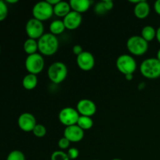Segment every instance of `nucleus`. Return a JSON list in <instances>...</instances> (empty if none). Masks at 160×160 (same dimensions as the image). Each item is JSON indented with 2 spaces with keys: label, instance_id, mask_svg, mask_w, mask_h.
I'll use <instances>...</instances> for the list:
<instances>
[{
  "label": "nucleus",
  "instance_id": "nucleus-5",
  "mask_svg": "<svg viewBox=\"0 0 160 160\" xmlns=\"http://www.w3.org/2000/svg\"><path fill=\"white\" fill-rule=\"evenodd\" d=\"M117 68L124 76L133 74L137 69V62L131 55L123 54L118 56L116 61Z\"/></svg>",
  "mask_w": 160,
  "mask_h": 160
},
{
  "label": "nucleus",
  "instance_id": "nucleus-35",
  "mask_svg": "<svg viewBox=\"0 0 160 160\" xmlns=\"http://www.w3.org/2000/svg\"><path fill=\"white\" fill-rule=\"evenodd\" d=\"M6 3H9V4H14V3L18 2V0H6Z\"/></svg>",
  "mask_w": 160,
  "mask_h": 160
},
{
  "label": "nucleus",
  "instance_id": "nucleus-21",
  "mask_svg": "<svg viewBox=\"0 0 160 160\" xmlns=\"http://www.w3.org/2000/svg\"><path fill=\"white\" fill-rule=\"evenodd\" d=\"M23 50L28 54V56L37 53L38 51V40L32 38H28L23 43Z\"/></svg>",
  "mask_w": 160,
  "mask_h": 160
},
{
  "label": "nucleus",
  "instance_id": "nucleus-23",
  "mask_svg": "<svg viewBox=\"0 0 160 160\" xmlns=\"http://www.w3.org/2000/svg\"><path fill=\"white\" fill-rule=\"evenodd\" d=\"M77 125L80 127L83 131H88V130H90L93 127L94 122L92 117L80 116Z\"/></svg>",
  "mask_w": 160,
  "mask_h": 160
},
{
  "label": "nucleus",
  "instance_id": "nucleus-17",
  "mask_svg": "<svg viewBox=\"0 0 160 160\" xmlns=\"http://www.w3.org/2000/svg\"><path fill=\"white\" fill-rule=\"evenodd\" d=\"M72 11L70 5L68 2L59 1L55 6H53V12L56 17L64 18Z\"/></svg>",
  "mask_w": 160,
  "mask_h": 160
},
{
  "label": "nucleus",
  "instance_id": "nucleus-14",
  "mask_svg": "<svg viewBox=\"0 0 160 160\" xmlns=\"http://www.w3.org/2000/svg\"><path fill=\"white\" fill-rule=\"evenodd\" d=\"M66 29L73 31L81 26L82 23V16L78 12L71 11L67 16L62 19Z\"/></svg>",
  "mask_w": 160,
  "mask_h": 160
},
{
  "label": "nucleus",
  "instance_id": "nucleus-36",
  "mask_svg": "<svg viewBox=\"0 0 160 160\" xmlns=\"http://www.w3.org/2000/svg\"><path fill=\"white\" fill-rule=\"evenodd\" d=\"M156 59H157L159 61H160V48L159 50H158V52H157V55H156Z\"/></svg>",
  "mask_w": 160,
  "mask_h": 160
},
{
  "label": "nucleus",
  "instance_id": "nucleus-4",
  "mask_svg": "<svg viewBox=\"0 0 160 160\" xmlns=\"http://www.w3.org/2000/svg\"><path fill=\"white\" fill-rule=\"evenodd\" d=\"M127 48L131 56H143L148 49V42L141 35H133L128 39Z\"/></svg>",
  "mask_w": 160,
  "mask_h": 160
},
{
  "label": "nucleus",
  "instance_id": "nucleus-2",
  "mask_svg": "<svg viewBox=\"0 0 160 160\" xmlns=\"http://www.w3.org/2000/svg\"><path fill=\"white\" fill-rule=\"evenodd\" d=\"M48 78L53 84H59L65 81L68 74V69L62 62H54L49 66L47 70Z\"/></svg>",
  "mask_w": 160,
  "mask_h": 160
},
{
  "label": "nucleus",
  "instance_id": "nucleus-10",
  "mask_svg": "<svg viewBox=\"0 0 160 160\" xmlns=\"http://www.w3.org/2000/svg\"><path fill=\"white\" fill-rule=\"evenodd\" d=\"M19 128L24 132H32L34 127L37 125L36 119L33 114L30 112H23L17 120Z\"/></svg>",
  "mask_w": 160,
  "mask_h": 160
},
{
  "label": "nucleus",
  "instance_id": "nucleus-19",
  "mask_svg": "<svg viewBox=\"0 0 160 160\" xmlns=\"http://www.w3.org/2000/svg\"><path fill=\"white\" fill-rule=\"evenodd\" d=\"M113 8V2L110 0H104L97 3L95 6V12L97 15H104Z\"/></svg>",
  "mask_w": 160,
  "mask_h": 160
},
{
  "label": "nucleus",
  "instance_id": "nucleus-27",
  "mask_svg": "<svg viewBox=\"0 0 160 160\" xmlns=\"http://www.w3.org/2000/svg\"><path fill=\"white\" fill-rule=\"evenodd\" d=\"M8 9L7 4L5 1L0 0V22L3 21L8 16Z\"/></svg>",
  "mask_w": 160,
  "mask_h": 160
},
{
  "label": "nucleus",
  "instance_id": "nucleus-3",
  "mask_svg": "<svg viewBox=\"0 0 160 160\" xmlns=\"http://www.w3.org/2000/svg\"><path fill=\"white\" fill-rule=\"evenodd\" d=\"M141 73L147 79H156L160 78V61L156 58L145 59L140 65Z\"/></svg>",
  "mask_w": 160,
  "mask_h": 160
},
{
  "label": "nucleus",
  "instance_id": "nucleus-6",
  "mask_svg": "<svg viewBox=\"0 0 160 160\" xmlns=\"http://www.w3.org/2000/svg\"><path fill=\"white\" fill-rule=\"evenodd\" d=\"M24 65L28 73L38 75L45 67V59L42 55L37 52L27 56Z\"/></svg>",
  "mask_w": 160,
  "mask_h": 160
},
{
  "label": "nucleus",
  "instance_id": "nucleus-34",
  "mask_svg": "<svg viewBox=\"0 0 160 160\" xmlns=\"http://www.w3.org/2000/svg\"><path fill=\"white\" fill-rule=\"evenodd\" d=\"M133 78H134V77H133V74H129V75H126V76H125V79H126L127 81H132Z\"/></svg>",
  "mask_w": 160,
  "mask_h": 160
},
{
  "label": "nucleus",
  "instance_id": "nucleus-28",
  "mask_svg": "<svg viewBox=\"0 0 160 160\" xmlns=\"http://www.w3.org/2000/svg\"><path fill=\"white\" fill-rule=\"evenodd\" d=\"M70 142L68 139H67L64 137L61 138L59 140V142H58V146H59V148H60L61 150L69 149V148H70Z\"/></svg>",
  "mask_w": 160,
  "mask_h": 160
},
{
  "label": "nucleus",
  "instance_id": "nucleus-16",
  "mask_svg": "<svg viewBox=\"0 0 160 160\" xmlns=\"http://www.w3.org/2000/svg\"><path fill=\"white\" fill-rule=\"evenodd\" d=\"M72 11L81 14L87 12L91 7L92 2L89 0H70L69 2Z\"/></svg>",
  "mask_w": 160,
  "mask_h": 160
},
{
  "label": "nucleus",
  "instance_id": "nucleus-7",
  "mask_svg": "<svg viewBox=\"0 0 160 160\" xmlns=\"http://www.w3.org/2000/svg\"><path fill=\"white\" fill-rule=\"evenodd\" d=\"M53 14V6H52L47 1L38 2L33 6V18L38 20L42 22L46 21L52 17Z\"/></svg>",
  "mask_w": 160,
  "mask_h": 160
},
{
  "label": "nucleus",
  "instance_id": "nucleus-33",
  "mask_svg": "<svg viewBox=\"0 0 160 160\" xmlns=\"http://www.w3.org/2000/svg\"><path fill=\"white\" fill-rule=\"evenodd\" d=\"M156 38L157 39L158 42L160 44V27L156 30Z\"/></svg>",
  "mask_w": 160,
  "mask_h": 160
},
{
  "label": "nucleus",
  "instance_id": "nucleus-31",
  "mask_svg": "<svg viewBox=\"0 0 160 160\" xmlns=\"http://www.w3.org/2000/svg\"><path fill=\"white\" fill-rule=\"evenodd\" d=\"M154 9L156 13L160 16V0H157L154 3Z\"/></svg>",
  "mask_w": 160,
  "mask_h": 160
},
{
  "label": "nucleus",
  "instance_id": "nucleus-30",
  "mask_svg": "<svg viewBox=\"0 0 160 160\" xmlns=\"http://www.w3.org/2000/svg\"><path fill=\"white\" fill-rule=\"evenodd\" d=\"M83 48L80 45H73V53L74 55H76L77 56H79L80 54H81V53L83 52Z\"/></svg>",
  "mask_w": 160,
  "mask_h": 160
},
{
  "label": "nucleus",
  "instance_id": "nucleus-22",
  "mask_svg": "<svg viewBox=\"0 0 160 160\" xmlns=\"http://www.w3.org/2000/svg\"><path fill=\"white\" fill-rule=\"evenodd\" d=\"M141 36L147 42H150L154 40L156 37V30L152 26L147 25L142 29Z\"/></svg>",
  "mask_w": 160,
  "mask_h": 160
},
{
  "label": "nucleus",
  "instance_id": "nucleus-8",
  "mask_svg": "<svg viewBox=\"0 0 160 160\" xmlns=\"http://www.w3.org/2000/svg\"><path fill=\"white\" fill-rule=\"evenodd\" d=\"M80 117V114L78 113V110L73 107H65L60 110L59 112V122L62 125L67 127L76 125Z\"/></svg>",
  "mask_w": 160,
  "mask_h": 160
},
{
  "label": "nucleus",
  "instance_id": "nucleus-25",
  "mask_svg": "<svg viewBox=\"0 0 160 160\" xmlns=\"http://www.w3.org/2000/svg\"><path fill=\"white\" fill-rule=\"evenodd\" d=\"M32 132L36 138H41L45 137V134H46L47 131L46 128H45V127L44 126V125L40 124V123H37V125L34 127Z\"/></svg>",
  "mask_w": 160,
  "mask_h": 160
},
{
  "label": "nucleus",
  "instance_id": "nucleus-26",
  "mask_svg": "<svg viewBox=\"0 0 160 160\" xmlns=\"http://www.w3.org/2000/svg\"><path fill=\"white\" fill-rule=\"evenodd\" d=\"M51 160H70L69 159L67 153L62 150H58L52 153Z\"/></svg>",
  "mask_w": 160,
  "mask_h": 160
},
{
  "label": "nucleus",
  "instance_id": "nucleus-9",
  "mask_svg": "<svg viewBox=\"0 0 160 160\" xmlns=\"http://www.w3.org/2000/svg\"><path fill=\"white\" fill-rule=\"evenodd\" d=\"M25 31H26L27 35L28 36V38L38 40L45 34L43 22L36 20L34 18L30 19L26 23Z\"/></svg>",
  "mask_w": 160,
  "mask_h": 160
},
{
  "label": "nucleus",
  "instance_id": "nucleus-13",
  "mask_svg": "<svg viewBox=\"0 0 160 160\" xmlns=\"http://www.w3.org/2000/svg\"><path fill=\"white\" fill-rule=\"evenodd\" d=\"M63 137L68 139L69 141L73 143L79 142L84 138V131H83L78 125H72V126L67 127L64 130Z\"/></svg>",
  "mask_w": 160,
  "mask_h": 160
},
{
  "label": "nucleus",
  "instance_id": "nucleus-12",
  "mask_svg": "<svg viewBox=\"0 0 160 160\" xmlns=\"http://www.w3.org/2000/svg\"><path fill=\"white\" fill-rule=\"evenodd\" d=\"M76 60L78 67L83 71H90L95 67V57L89 52L84 51L81 54L77 56Z\"/></svg>",
  "mask_w": 160,
  "mask_h": 160
},
{
  "label": "nucleus",
  "instance_id": "nucleus-37",
  "mask_svg": "<svg viewBox=\"0 0 160 160\" xmlns=\"http://www.w3.org/2000/svg\"><path fill=\"white\" fill-rule=\"evenodd\" d=\"M111 160H122V159H112Z\"/></svg>",
  "mask_w": 160,
  "mask_h": 160
},
{
  "label": "nucleus",
  "instance_id": "nucleus-18",
  "mask_svg": "<svg viewBox=\"0 0 160 160\" xmlns=\"http://www.w3.org/2000/svg\"><path fill=\"white\" fill-rule=\"evenodd\" d=\"M38 79L37 75L28 73L23 78L22 85H23V88L26 90L31 91L35 88L36 86L38 85Z\"/></svg>",
  "mask_w": 160,
  "mask_h": 160
},
{
  "label": "nucleus",
  "instance_id": "nucleus-29",
  "mask_svg": "<svg viewBox=\"0 0 160 160\" xmlns=\"http://www.w3.org/2000/svg\"><path fill=\"white\" fill-rule=\"evenodd\" d=\"M67 156L70 160H73L78 159L79 156V150L77 148H70L67 150Z\"/></svg>",
  "mask_w": 160,
  "mask_h": 160
},
{
  "label": "nucleus",
  "instance_id": "nucleus-32",
  "mask_svg": "<svg viewBox=\"0 0 160 160\" xmlns=\"http://www.w3.org/2000/svg\"><path fill=\"white\" fill-rule=\"evenodd\" d=\"M46 1L48 2L52 6H55L59 1H60V0H46Z\"/></svg>",
  "mask_w": 160,
  "mask_h": 160
},
{
  "label": "nucleus",
  "instance_id": "nucleus-15",
  "mask_svg": "<svg viewBox=\"0 0 160 160\" xmlns=\"http://www.w3.org/2000/svg\"><path fill=\"white\" fill-rule=\"evenodd\" d=\"M150 13V6L146 1H141L134 5V14L138 19L144 20L147 18Z\"/></svg>",
  "mask_w": 160,
  "mask_h": 160
},
{
  "label": "nucleus",
  "instance_id": "nucleus-1",
  "mask_svg": "<svg viewBox=\"0 0 160 160\" xmlns=\"http://www.w3.org/2000/svg\"><path fill=\"white\" fill-rule=\"evenodd\" d=\"M38 52L41 55L45 56H53L59 49V43L56 36L51 33L44 34L38 40Z\"/></svg>",
  "mask_w": 160,
  "mask_h": 160
},
{
  "label": "nucleus",
  "instance_id": "nucleus-24",
  "mask_svg": "<svg viewBox=\"0 0 160 160\" xmlns=\"http://www.w3.org/2000/svg\"><path fill=\"white\" fill-rule=\"evenodd\" d=\"M6 160H26L25 155L20 150H12L8 154Z\"/></svg>",
  "mask_w": 160,
  "mask_h": 160
},
{
  "label": "nucleus",
  "instance_id": "nucleus-39",
  "mask_svg": "<svg viewBox=\"0 0 160 160\" xmlns=\"http://www.w3.org/2000/svg\"><path fill=\"white\" fill-rule=\"evenodd\" d=\"M93 160H98V159H93Z\"/></svg>",
  "mask_w": 160,
  "mask_h": 160
},
{
  "label": "nucleus",
  "instance_id": "nucleus-38",
  "mask_svg": "<svg viewBox=\"0 0 160 160\" xmlns=\"http://www.w3.org/2000/svg\"><path fill=\"white\" fill-rule=\"evenodd\" d=\"M0 52H1V47H0Z\"/></svg>",
  "mask_w": 160,
  "mask_h": 160
},
{
  "label": "nucleus",
  "instance_id": "nucleus-11",
  "mask_svg": "<svg viewBox=\"0 0 160 160\" xmlns=\"http://www.w3.org/2000/svg\"><path fill=\"white\" fill-rule=\"evenodd\" d=\"M76 109L78 110L80 116L92 117L95 114L97 111V107L93 101L88 98L81 99L77 104Z\"/></svg>",
  "mask_w": 160,
  "mask_h": 160
},
{
  "label": "nucleus",
  "instance_id": "nucleus-20",
  "mask_svg": "<svg viewBox=\"0 0 160 160\" xmlns=\"http://www.w3.org/2000/svg\"><path fill=\"white\" fill-rule=\"evenodd\" d=\"M66 30L62 20H55L51 22L49 25V31L52 34L56 36L62 34Z\"/></svg>",
  "mask_w": 160,
  "mask_h": 160
}]
</instances>
